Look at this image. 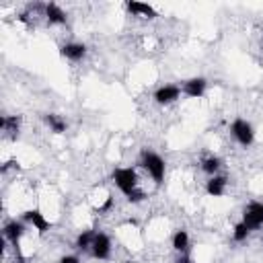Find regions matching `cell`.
<instances>
[{
	"label": "cell",
	"instance_id": "ac0fdd59",
	"mask_svg": "<svg viewBox=\"0 0 263 263\" xmlns=\"http://www.w3.org/2000/svg\"><path fill=\"white\" fill-rule=\"evenodd\" d=\"M201 168H203L208 175H214V173L220 168V158H216V156H210V158L201 160Z\"/></svg>",
	"mask_w": 263,
	"mask_h": 263
},
{
	"label": "cell",
	"instance_id": "7402d4cb",
	"mask_svg": "<svg viewBox=\"0 0 263 263\" xmlns=\"http://www.w3.org/2000/svg\"><path fill=\"white\" fill-rule=\"evenodd\" d=\"M125 263H134V261H125Z\"/></svg>",
	"mask_w": 263,
	"mask_h": 263
},
{
	"label": "cell",
	"instance_id": "5b68a950",
	"mask_svg": "<svg viewBox=\"0 0 263 263\" xmlns=\"http://www.w3.org/2000/svg\"><path fill=\"white\" fill-rule=\"evenodd\" d=\"M90 249H92V255L97 259H107L109 253H111V240H109V236L103 234V232H97Z\"/></svg>",
	"mask_w": 263,
	"mask_h": 263
},
{
	"label": "cell",
	"instance_id": "e0dca14e",
	"mask_svg": "<svg viewBox=\"0 0 263 263\" xmlns=\"http://www.w3.org/2000/svg\"><path fill=\"white\" fill-rule=\"evenodd\" d=\"M95 234L97 232H92V230H86V232H82L80 236H78V240H76V247L78 249H90L92 247V240H95Z\"/></svg>",
	"mask_w": 263,
	"mask_h": 263
},
{
	"label": "cell",
	"instance_id": "d6986e66",
	"mask_svg": "<svg viewBox=\"0 0 263 263\" xmlns=\"http://www.w3.org/2000/svg\"><path fill=\"white\" fill-rule=\"evenodd\" d=\"M249 232H251V230H249V226H247L245 222H238V224L234 226V240H238V242H240V240H245V238L249 236Z\"/></svg>",
	"mask_w": 263,
	"mask_h": 263
},
{
	"label": "cell",
	"instance_id": "8992f818",
	"mask_svg": "<svg viewBox=\"0 0 263 263\" xmlns=\"http://www.w3.org/2000/svg\"><path fill=\"white\" fill-rule=\"evenodd\" d=\"M23 220H25V222H29V224H33V226L37 228V232H39V234H45V232L49 230V226H51L39 210H27V212L23 214Z\"/></svg>",
	"mask_w": 263,
	"mask_h": 263
},
{
	"label": "cell",
	"instance_id": "8fae6325",
	"mask_svg": "<svg viewBox=\"0 0 263 263\" xmlns=\"http://www.w3.org/2000/svg\"><path fill=\"white\" fill-rule=\"evenodd\" d=\"M45 16H47V21L51 23V25H62V23H66V12L58 6V4H47L45 6Z\"/></svg>",
	"mask_w": 263,
	"mask_h": 263
},
{
	"label": "cell",
	"instance_id": "30bf717a",
	"mask_svg": "<svg viewBox=\"0 0 263 263\" xmlns=\"http://www.w3.org/2000/svg\"><path fill=\"white\" fill-rule=\"evenodd\" d=\"M205 191H208V195H212V197L224 195V191H226V179H224V177H212V179L208 181V185H205Z\"/></svg>",
	"mask_w": 263,
	"mask_h": 263
},
{
	"label": "cell",
	"instance_id": "9a60e30c",
	"mask_svg": "<svg viewBox=\"0 0 263 263\" xmlns=\"http://www.w3.org/2000/svg\"><path fill=\"white\" fill-rule=\"evenodd\" d=\"M0 127L14 138L18 134V117H2L0 119Z\"/></svg>",
	"mask_w": 263,
	"mask_h": 263
},
{
	"label": "cell",
	"instance_id": "ba28073f",
	"mask_svg": "<svg viewBox=\"0 0 263 263\" xmlns=\"http://www.w3.org/2000/svg\"><path fill=\"white\" fill-rule=\"evenodd\" d=\"M183 92H185L187 97H193V99L201 97V95L205 92V80H203V78H189V80H185Z\"/></svg>",
	"mask_w": 263,
	"mask_h": 263
},
{
	"label": "cell",
	"instance_id": "7c38bea8",
	"mask_svg": "<svg viewBox=\"0 0 263 263\" xmlns=\"http://www.w3.org/2000/svg\"><path fill=\"white\" fill-rule=\"evenodd\" d=\"M86 53V47L82 43H66L62 45V55L68 60H80Z\"/></svg>",
	"mask_w": 263,
	"mask_h": 263
},
{
	"label": "cell",
	"instance_id": "5bb4252c",
	"mask_svg": "<svg viewBox=\"0 0 263 263\" xmlns=\"http://www.w3.org/2000/svg\"><path fill=\"white\" fill-rule=\"evenodd\" d=\"M189 247V234L185 230H177L175 236H173V249L179 251V253H185Z\"/></svg>",
	"mask_w": 263,
	"mask_h": 263
},
{
	"label": "cell",
	"instance_id": "3957f363",
	"mask_svg": "<svg viewBox=\"0 0 263 263\" xmlns=\"http://www.w3.org/2000/svg\"><path fill=\"white\" fill-rule=\"evenodd\" d=\"M232 136L238 140V144L242 146H251L253 144V138H255V132H253V125L245 119H234L232 123Z\"/></svg>",
	"mask_w": 263,
	"mask_h": 263
},
{
	"label": "cell",
	"instance_id": "9c48e42d",
	"mask_svg": "<svg viewBox=\"0 0 263 263\" xmlns=\"http://www.w3.org/2000/svg\"><path fill=\"white\" fill-rule=\"evenodd\" d=\"M23 234H25V224L23 222H8L6 226H4V236L16 247L18 245V240L23 238Z\"/></svg>",
	"mask_w": 263,
	"mask_h": 263
},
{
	"label": "cell",
	"instance_id": "2e32d148",
	"mask_svg": "<svg viewBox=\"0 0 263 263\" xmlns=\"http://www.w3.org/2000/svg\"><path fill=\"white\" fill-rule=\"evenodd\" d=\"M45 123L51 127V132H55V134H62V132H66V123L58 117V115H45Z\"/></svg>",
	"mask_w": 263,
	"mask_h": 263
},
{
	"label": "cell",
	"instance_id": "277c9868",
	"mask_svg": "<svg viewBox=\"0 0 263 263\" xmlns=\"http://www.w3.org/2000/svg\"><path fill=\"white\" fill-rule=\"evenodd\" d=\"M242 222L249 226V230H255L263 224V203H249L245 208V214H242Z\"/></svg>",
	"mask_w": 263,
	"mask_h": 263
},
{
	"label": "cell",
	"instance_id": "44dd1931",
	"mask_svg": "<svg viewBox=\"0 0 263 263\" xmlns=\"http://www.w3.org/2000/svg\"><path fill=\"white\" fill-rule=\"evenodd\" d=\"M177 263H191V259H189L187 255H181V257L177 259Z\"/></svg>",
	"mask_w": 263,
	"mask_h": 263
},
{
	"label": "cell",
	"instance_id": "ffe728a7",
	"mask_svg": "<svg viewBox=\"0 0 263 263\" xmlns=\"http://www.w3.org/2000/svg\"><path fill=\"white\" fill-rule=\"evenodd\" d=\"M60 263H80V259L76 255H68V257H62Z\"/></svg>",
	"mask_w": 263,
	"mask_h": 263
},
{
	"label": "cell",
	"instance_id": "4fadbf2b",
	"mask_svg": "<svg viewBox=\"0 0 263 263\" xmlns=\"http://www.w3.org/2000/svg\"><path fill=\"white\" fill-rule=\"evenodd\" d=\"M127 10L134 12V14H144L148 18L156 16V10L152 6H148V4H142V2H127Z\"/></svg>",
	"mask_w": 263,
	"mask_h": 263
},
{
	"label": "cell",
	"instance_id": "7a4b0ae2",
	"mask_svg": "<svg viewBox=\"0 0 263 263\" xmlns=\"http://www.w3.org/2000/svg\"><path fill=\"white\" fill-rule=\"evenodd\" d=\"M142 164L154 179V183H162L164 179V160L156 152H144L142 154Z\"/></svg>",
	"mask_w": 263,
	"mask_h": 263
},
{
	"label": "cell",
	"instance_id": "6da1fadb",
	"mask_svg": "<svg viewBox=\"0 0 263 263\" xmlns=\"http://www.w3.org/2000/svg\"><path fill=\"white\" fill-rule=\"evenodd\" d=\"M113 181L119 187V191L125 193L127 197H132L136 191H140L138 189V177H136L134 168H115L113 171Z\"/></svg>",
	"mask_w": 263,
	"mask_h": 263
},
{
	"label": "cell",
	"instance_id": "52a82bcc",
	"mask_svg": "<svg viewBox=\"0 0 263 263\" xmlns=\"http://www.w3.org/2000/svg\"><path fill=\"white\" fill-rule=\"evenodd\" d=\"M179 95H181V88H179V86H175V84H166V86H162V88L156 90L154 99H156V103H160V105H168V103L177 101Z\"/></svg>",
	"mask_w": 263,
	"mask_h": 263
}]
</instances>
